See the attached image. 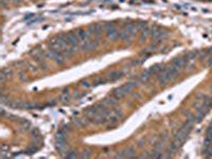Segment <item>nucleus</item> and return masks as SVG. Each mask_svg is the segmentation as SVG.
I'll return each mask as SVG.
<instances>
[{"label":"nucleus","instance_id":"20","mask_svg":"<svg viewBox=\"0 0 212 159\" xmlns=\"http://www.w3.org/2000/svg\"><path fill=\"white\" fill-rule=\"evenodd\" d=\"M82 87L83 88H86V89H87V88H89L90 87V83L89 82H87V81H82Z\"/></svg>","mask_w":212,"mask_h":159},{"label":"nucleus","instance_id":"2","mask_svg":"<svg viewBox=\"0 0 212 159\" xmlns=\"http://www.w3.org/2000/svg\"><path fill=\"white\" fill-rule=\"evenodd\" d=\"M46 57L54 61L57 65H63V64L65 63V58H66L62 52L56 51V50H51V49H50L49 51H46Z\"/></svg>","mask_w":212,"mask_h":159},{"label":"nucleus","instance_id":"16","mask_svg":"<svg viewBox=\"0 0 212 159\" xmlns=\"http://www.w3.org/2000/svg\"><path fill=\"white\" fill-rule=\"evenodd\" d=\"M66 153H67V154L64 155L66 158H76V157H78V154H76V152H74V151H67Z\"/></svg>","mask_w":212,"mask_h":159},{"label":"nucleus","instance_id":"22","mask_svg":"<svg viewBox=\"0 0 212 159\" xmlns=\"http://www.w3.org/2000/svg\"><path fill=\"white\" fill-rule=\"evenodd\" d=\"M211 90H212V87H211Z\"/></svg>","mask_w":212,"mask_h":159},{"label":"nucleus","instance_id":"12","mask_svg":"<svg viewBox=\"0 0 212 159\" xmlns=\"http://www.w3.org/2000/svg\"><path fill=\"white\" fill-rule=\"evenodd\" d=\"M203 104L208 108H211L212 107V98L209 96H205L203 99Z\"/></svg>","mask_w":212,"mask_h":159},{"label":"nucleus","instance_id":"21","mask_svg":"<svg viewBox=\"0 0 212 159\" xmlns=\"http://www.w3.org/2000/svg\"><path fill=\"white\" fill-rule=\"evenodd\" d=\"M81 157H82V158H88V157H90V153L88 152V151H84Z\"/></svg>","mask_w":212,"mask_h":159},{"label":"nucleus","instance_id":"10","mask_svg":"<svg viewBox=\"0 0 212 159\" xmlns=\"http://www.w3.org/2000/svg\"><path fill=\"white\" fill-rule=\"evenodd\" d=\"M151 78V73L147 70H145L143 73H141V75L139 76V82L140 83H145V82H147L149 80H150Z\"/></svg>","mask_w":212,"mask_h":159},{"label":"nucleus","instance_id":"14","mask_svg":"<svg viewBox=\"0 0 212 159\" xmlns=\"http://www.w3.org/2000/svg\"><path fill=\"white\" fill-rule=\"evenodd\" d=\"M26 68H28V69H29L31 72H37V68L38 67L36 65H33V64L27 62V63H26Z\"/></svg>","mask_w":212,"mask_h":159},{"label":"nucleus","instance_id":"15","mask_svg":"<svg viewBox=\"0 0 212 159\" xmlns=\"http://www.w3.org/2000/svg\"><path fill=\"white\" fill-rule=\"evenodd\" d=\"M209 54H210V52L209 51H201V52H199L198 53V57H199V60L201 61H205L206 58L207 57H209Z\"/></svg>","mask_w":212,"mask_h":159},{"label":"nucleus","instance_id":"5","mask_svg":"<svg viewBox=\"0 0 212 159\" xmlns=\"http://www.w3.org/2000/svg\"><path fill=\"white\" fill-rule=\"evenodd\" d=\"M123 75V72L120 70H115V71L110 72L108 74V82H116L118 80H120Z\"/></svg>","mask_w":212,"mask_h":159},{"label":"nucleus","instance_id":"18","mask_svg":"<svg viewBox=\"0 0 212 159\" xmlns=\"http://www.w3.org/2000/svg\"><path fill=\"white\" fill-rule=\"evenodd\" d=\"M204 64H205V66H207V67H209V66L212 65V57H207L204 61Z\"/></svg>","mask_w":212,"mask_h":159},{"label":"nucleus","instance_id":"19","mask_svg":"<svg viewBox=\"0 0 212 159\" xmlns=\"http://www.w3.org/2000/svg\"><path fill=\"white\" fill-rule=\"evenodd\" d=\"M19 78L21 80V81H23V82L28 81L27 75H26V72H19Z\"/></svg>","mask_w":212,"mask_h":159},{"label":"nucleus","instance_id":"8","mask_svg":"<svg viewBox=\"0 0 212 159\" xmlns=\"http://www.w3.org/2000/svg\"><path fill=\"white\" fill-rule=\"evenodd\" d=\"M117 99H115L114 96H109V98H106V99H104V104L107 107H110V108H114V107H116V105H117Z\"/></svg>","mask_w":212,"mask_h":159},{"label":"nucleus","instance_id":"1","mask_svg":"<svg viewBox=\"0 0 212 159\" xmlns=\"http://www.w3.org/2000/svg\"><path fill=\"white\" fill-rule=\"evenodd\" d=\"M99 44H100V39H99V38H94V39H91V38H87V39L83 41V43L81 44L80 48H81V50L84 52L92 51V50H94L97 47H98Z\"/></svg>","mask_w":212,"mask_h":159},{"label":"nucleus","instance_id":"4","mask_svg":"<svg viewBox=\"0 0 212 159\" xmlns=\"http://www.w3.org/2000/svg\"><path fill=\"white\" fill-rule=\"evenodd\" d=\"M67 35V39H68V43H69L70 46H73V47H78V45H80V39H78V37L75 35V33H72V32H70V33H67L66 34Z\"/></svg>","mask_w":212,"mask_h":159},{"label":"nucleus","instance_id":"9","mask_svg":"<svg viewBox=\"0 0 212 159\" xmlns=\"http://www.w3.org/2000/svg\"><path fill=\"white\" fill-rule=\"evenodd\" d=\"M162 70H163L162 66H161L160 64H157V65H154V66H152V67L149 68L147 71L150 72L151 75H152V74H159Z\"/></svg>","mask_w":212,"mask_h":159},{"label":"nucleus","instance_id":"17","mask_svg":"<svg viewBox=\"0 0 212 159\" xmlns=\"http://www.w3.org/2000/svg\"><path fill=\"white\" fill-rule=\"evenodd\" d=\"M206 138H208L209 140H211V141H212V122L209 124V126H208L207 136H206Z\"/></svg>","mask_w":212,"mask_h":159},{"label":"nucleus","instance_id":"7","mask_svg":"<svg viewBox=\"0 0 212 159\" xmlns=\"http://www.w3.org/2000/svg\"><path fill=\"white\" fill-rule=\"evenodd\" d=\"M74 33H75V35L78 36V39H80L81 41H85V39H87V38H88L87 32H86V30H84V29H81V28H78V29L74 30Z\"/></svg>","mask_w":212,"mask_h":159},{"label":"nucleus","instance_id":"3","mask_svg":"<svg viewBox=\"0 0 212 159\" xmlns=\"http://www.w3.org/2000/svg\"><path fill=\"white\" fill-rule=\"evenodd\" d=\"M188 64V61L186 57H176L175 60H173L172 66L174 68H176L177 70H180L181 68L186 67Z\"/></svg>","mask_w":212,"mask_h":159},{"label":"nucleus","instance_id":"11","mask_svg":"<svg viewBox=\"0 0 212 159\" xmlns=\"http://www.w3.org/2000/svg\"><path fill=\"white\" fill-rule=\"evenodd\" d=\"M197 56H198V52L197 51H191V52H189V53H188L185 57L187 58L188 62H192L193 60H195V58L197 57Z\"/></svg>","mask_w":212,"mask_h":159},{"label":"nucleus","instance_id":"6","mask_svg":"<svg viewBox=\"0 0 212 159\" xmlns=\"http://www.w3.org/2000/svg\"><path fill=\"white\" fill-rule=\"evenodd\" d=\"M106 37L109 39V41H116L119 38V30H117V28L114 29H110L108 31H106Z\"/></svg>","mask_w":212,"mask_h":159},{"label":"nucleus","instance_id":"13","mask_svg":"<svg viewBox=\"0 0 212 159\" xmlns=\"http://www.w3.org/2000/svg\"><path fill=\"white\" fill-rule=\"evenodd\" d=\"M60 100L63 102H68L70 100V93L69 92H62L60 96Z\"/></svg>","mask_w":212,"mask_h":159}]
</instances>
